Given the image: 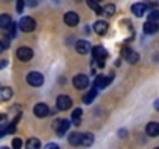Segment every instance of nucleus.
Here are the masks:
<instances>
[{
	"label": "nucleus",
	"instance_id": "obj_10",
	"mask_svg": "<svg viewBox=\"0 0 159 149\" xmlns=\"http://www.w3.org/2000/svg\"><path fill=\"white\" fill-rule=\"evenodd\" d=\"M123 57L129 62V64H136L139 61V54L134 51V50H129V48H123Z\"/></svg>",
	"mask_w": 159,
	"mask_h": 149
},
{
	"label": "nucleus",
	"instance_id": "obj_16",
	"mask_svg": "<svg viewBox=\"0 0 159 149\" xmlns=\"http://www.w3.org/2000/svg\"><path fill=\"white\" fill-rule=\"evenodd\" d=\"M157 30H159V23H156V22H147L143 25L145 34H154V33H157Z\"/></svg>",
	"mask_w": 159,
	"mask_h": 149
},
{
	"label": "nucleus",
	"instance_id": "obj_21",
	"mask_svg": "<svg viewBox=\"0 0 159 149\" xmlns=\"http://www.w3.org/2000/svg\"><path fill=\"white\" fill-rule=\"evenodd\" d=\"M81 115H83L81 109H75L72 112V123H73V126H80V123H81Z\"/></svg>",
	"mask_w": 159,
	"mask_h": 149
},
{
	"label": "nucleus",
	"instance_id": "obj_31",
	"mask_svg": "<svg viewBox=\"0 0 159 149\" xmlns=\"http://www.w3.org/2000/svg\"><path fill=\"white\" fill-rule=\"evenodd\" d=\"M14 34H16V25H11L10 27V36L14 37Z\"/></svg>",
	"mask_w": 159,
	"mask_h": 149
},
{
	"label": "nucleus",
	"instance_id": "obj_32",
	"mask_svg": "<svg viewBox=\"0 0 159 149\" xmlns=\"http://www.w3.org/2000/svg\"><path fill=\"white\" fill-rule=\"evenodd\" d=\"M27 3H28V6H31V8H33V6H36V5H38V0H28Z\"/></svg>",
	"mask_w": 159,
	"mask_h": 149
},
{
	"label": "nucleus",
	"instance_id": "obj_4",
	"mask_svg": "<svg viewBox=\"0 0 159 149\" xmlns=\"http://www.w3.org/2000/svg\"><path fill=\"white\" fill-rule=\"evenodd\" d=\"M16 54H17V59L27 62V61H30V59L33 57V50H31L30 47H19Z\"/></svg>",
	"mask_w": 159,
	"mask_h": 149
},
{
	"label": "nucleus",
	"instance_id": "obj_5",
	"mask_svg": "<svg viewBox=\"0 0 159 149\" xmlns=\"http://www.w3.org/2000/svg\"><path fill=\"white\" fill-rule=\"evenodd\" d=\"M73 86H75L76 89H80V90L86 89V87L89 86L88 76H86V74H76V76L73 78Z\"/></svg>",
	"mask_w": 159,
	"mask_h": 149
},
{
	"label": "nucleus",
	"instance_id": "obj_17",
	"mask_svg": "<svg viewBox=\"0 0 159 149\" xmlns=\"http://www.w3.org/2000/svg\"><path fill=\"white\" fill-rule=\"evenodd\" d=\"M13 96V90L10 87H0V101H8Z\"/></svg>",
	"mask_w": 159,
	"mask_h": 149
},
{
	"label": "nucleus",
	"instance_id": "obj_34",
	"mask_svg": "<svg viewBox=\"0 0 159 149\" xmlns=\"http://www.w3.org/2000/svg\"><path fill=\"white\" fill-rule=\"evenodd\" d=\"M154 109H156V110H159V100H156V101H154Z\"/></svg>",
	"mask_w": 159,
	"mask_h": 149
},
{
	"label": "nucleus",
	"instance_id": "obj_26",
	"mask_svg": "<svg viewBox=\"0 0 159 149\" xmlns=\"http://www.w3.org/2000/svg\"><path fill=\"white\" fill-rule=\"evenodd\" d=\"M8 117L7 115H0V130H7L8 127Z\"/></svg>",
	"mask_w": 159,
	"mask_h": 149
},
{
	"label": "nucleus",
	"instance_id": "obj_25",
	"mask_svg": "<svg viewBox=\"0 0 159 149\" xmlns=\"http://www.w3.org/2000/svg\"><path fill=\"white\" fill-rule=\"evenodd\" d=\"M88 5L97 13V14H103V8H100V5L98 3H95V2H92V0H88Z\"/></svg>",
	"mask_w": 159,
	"mask_h": 149
},
{
	"label": "nucleus",
	"instance_id": "obj_24",
	"mask_svg": "<svg viewBox=\"0 0 159 149\" xmlns=\"http://www.w3.org/2000/svg\"><path fill=\"white\" fill-rule=\"evenodd\" d=\"M114 13H116V6H114L112 3H109V5H106V6L103 8V14H106L108 17L114 16Z\"/></svg>",
	"mask_w": 159,
	"mask_h": 149
},
{
	"label": "nucleus",
	"instance_id": "obj_38",
	"mask_svg": "<svg viewBox=\"0 0 159 149\" xmlns=\"http://www.w3.org/2000/svg\"><path fill=\"white\" fill-rule=\"evenodd\" d=\"M154 149H159V147H154Z\"/></svg>",
	"mask_w": 159,
	"mask_h": 149
},
{
	"label": "nucleus",
	"instance_id": "obj_6",
	"mask_svg": "<svg viewBox=\"0 0 159 149\" xmlns=\"http://www.w3.org/2000/svg\"><path fill=\"white\" fill-rule=\"evenodd\" d=\"M75 50H76V53H80V54H88L89 51H92L91 44H89L88 40H78V42L75 44Z\"/></svg>",
	"mask_w": 159,
	"mask_h": 149
},
{
	"label": "nucleus",
	"instance_id": "obj_28",
	"mask_svg": "<svg viewBox=\"0 0 159 149\" xmlns=\"http://www.w3.org/2000/svg\"><path fill=\"white\" fill-rule=\"evenodd\" d=\"M22 140L20 138H14L13 140V149H22Z\"/></svg>",
	"mask_w": 159,
	"mask_h": 149
},
{
	"label": "nucleus",
	"instance_id": "obj_18",
	"mask_svg": "<svg viewBox=\"0 0 159 149\" xmlns=\"http://www.w3.org/2000/svg\"><path fill=\"white\" fill-rule=\"evenodd\" d=\"M11 25H13V20H11V17H10L8 14H2V16H0V28L7 30V28H10Z\"/></svg>",
	"mask_w": 159,
	"mask_h": 149
},
{
	"label": "nucleus",
	"instance_id": "obj_22",
	"mask_svg": "<svg viewBox=\"0 0 159 149\" xmlns=\"http://www.w3.org/2000/svg\"><path fill=\"white\" fill-rule=\"evenodd\" d=\"M27 149H41V141L38 138H30L25 144Z\"/></svg>",
	"mask_w": 159,
	"mask_h": 149
},
{
	"label": "nucleus",
	"instance_id": "obj_20",
	"mask_svg": "<svg viewBox=\"0 0 159 149\" xmlns=\"http://www.w3.org/2000/svg\"><path fill=\"white\" fill-rule=\"evenodd\" d=\"M94 143V135L91 132H86V134H81V144L89 147L91 144Z\"/></svg>",
	"mask_w": 159,
	"mask_h": 149
},
{
	"label": "nucleus",
	"instance_id": "obj_11",
	"mask_svg": "<svg viewBox=\"0 0 159 149\" xmlns=\"http://www.w3.org/2000/svg\"><path fill=\"white\" fill-rule=\"evenodd\" d=\"M92 54H94V59L95 61H105V57L108 56V51L103 48V47H94L92 48Z\"/></svg>",
	"mask_w": 159,
	"mask_h": 149
},
{
	"label": "nucleus",
	"instance_id": "obj_12",
	"mask_svg": "<svg viewBox=\"0 0 159 149\" xmlns=\"http://www.w3.org/2000/svg\"><path fill=\"white\" fill-rule=\"evenodd\" d=\"M131 11L134 13L136 17H142L145 14V11H147V5L145 3H134L131 6Z\"/></svg>",
	"mask_w": 159,
	"mask_h": 149
},
{
	"label": "nucleus",
	"instance_id": "obj_27",
	"mask_svg": "<svg viewBox=\"0 0 159 149\" xmlns=\"http://www.w3.org/2000/svg\"><path fill=\"white\" fill-rule=\"evenodd\" d=\"M159 20V10H154L148 14V22H156Z\"/></svg>",
	"mask_w": 159,
	"mask_h": 149
},
{
	"label": "nucleus",
	"instance_id": "obj_8",
	"mask_svg": "<svg viewBox=\"0 0 159 149\" xmlns=\"http://www.w3.org/2000/svg\"><path fill=\"white\" fill-rule=\"evenodd\" d=\"M64 22H66V25H69V27H75V25H78L80 17H78L76 13L69 11V13H66V16H64Z\"/></svg>",
	"mask_w": 159,
	"mask_h": 149
},
{
	"label": "nucleus",
	"instance_id": "obj_3",
	"mask_svg": "<svg viewBox=\"0 0 159 149\" xmlns=\"http://www.w3.org/2000/svg\"><path fill=\"white\" fill-rule=\"evenodd\" d=\"M56 107H58L59 110H67V109H70V107H72V100H70V96H67V95H59V96L56 98Z\"/></svg>",
	"mask_w": 159,
	"mask_h": 149
},
{
	"label": "nucleus",
	"instance_id": "obj_19",
	"mask_svg": "<svg viewBox=\"0 0 159 149\" xmlns=\"http://www.w3.org/2000/svg\"><path fill=\"white\" fill-rule=\"evenodd\" d=\"M69 143L72 146H80L81 144V134H78V132H72L69 135Z\"/></svg>",
	"mask_w": 159,
	"mask_h": 149
},
{
	"label": "nucleus",
	"instance_id": "obj_35",
	"mask_svg": "<svg viewBox=\"0 0 159 149\" xmlns=\"http://www.w3.org/2000/svg\"><path fill=\"white\" fill-rule=\"evenodd\" d=\"M3 65H5V61H3V62H0V68H2Z\"/></svg>",
	"mask_w": 159,
	"mask_h": 149
},
{
	"label": "nucleus",
	"instance_id": "obj_15",
	"mask_svg": "<svg viewBox=\"0 0 159 149\" xmlns=\"http://www.w3.org/2000/svg\"><path fill=\"white\" fill-rule=\"evenodd\" d=\"M111 79H112V74L109 78H105V76H98L97 79H95V84H94V87L95 89H105L109 83H111Z\"/></svg>",
	"mask_w": 159,
	"mask_h": 149
},
{
	"label": "nucleus",
	"instance_id": "obj_13",
	"mask_svg": "<svg viewBox=\"0 0 159 149\" xmlns=\"http://www.w3.org/2000/svg\"><path fill=\"white\" fill-rule=\"evenodd\" d=\"M145 132H147L150 137H156V135H159V123H156V121L148 123V124H147Z\"/></svg>",
	"mask_w": 159,
	"mask_h": 149
},
{
	"label": "nucleus",
	"instance_id": "obj_36",
	"mask_svg": "<svg viewBox=\"0 0 159 149\" xmlns=\"http://www.w3.org/2000/svg\"><path fill=\"white\" fill-rule=\"evenodd\" d=\"M92 2H95V3H98V2H102V0H92Z\"/></svg>",
	"mask_w": 159,
	"mask_h": 149
},
{
	"label": "nucleus",
	"instance_id": "obj_30",
	"mask_svg": "<svg viewBox=\"0 0 159 149\" xmlns=\"http://www.w3.org/2000/svg\"><path fill=\"white\" fill-rule=\"evenodd\" d=\"M44 149H59V146H58V144H55V143H48Z\"/></svg>",
	"mask_w": 159,
	"mask_h": 149
},
{
	"label": "nucleus",
	"instance_id": "obj_23",
	"mask_svg": "<svg viewBox=\"0 0 159 149\" xmlns=\"http://www.w3.org/2000/svg\"><path fill=\"white\" fill-rule=\"evenodd\" d=\"M97 96V89H92V90H89L88 92V95L83 98V101H84V104H91L92 101H94V98Z\"/></svg>",
	"mask_w": 159,
	"mask_h": 149
},
{
	"label": "nucleus",
	"instance_id": "obj_33",
	"mask_svg": "<svg viewBox=\"0 0 159 149\" xmlns=\"http://www.w3.org/2000/svg\"><path fill=\"white\" fill-rule=\"evenodd\" d=\"M5 47H7V44H3V42H0V53H2V51L5 50Z\"/></svg>",
	"mask_w": 159,
	"mask_h": 149
},
{
	"label": "nucleus",
	"instance_id": "obj_9",
	"mask_svg": "<svg viewBox=\"0 0 159 149\" xmlns=\"http://www.w3.org/2000/svg\"><path fill=\"white\" fill-rule=\"evenodd\" d=\"M53 126H55V129H56V134H58V135H62V134L67 132V129H69L70 124H69L67 120H56Z\"/></svg>",
	"mask_w": 159,
	"mask_h": 149
},
{
	"label": "nucleus",
	"instance_id": "obj_29",
	"mask_svg": "<svg viewBox=\"0 0 159 149\" xmlns=\"http://www.w3.org/2000/svg\"><path fill=\"white\" fill-rule=\"evenodd\" d=\"M25 6V0H17V13H22Z\"/></svg>",
	"mask_w": 159,
	"mask_h": 149
},
{
	"label": "nucleus",
	"instance_id": "obj_1",
	"mask_svg": "<svg viewBox=\"0 0 159 149\" xmlns=\"http://www.w3.org/2000/svg\"><path fill=\"white\" fill-rule=\"evenodd\" d=\"M27 83L33 87H41L44 84V76L39 71H30L27 74Z\"/></svg>",
	"mask_w": 159,
	"mask_h": 149
},
{
	"label": "nucleus",
	"instance_id": "obj_37",
	"mask_svg": "<svg viewBox=\"0 0 159 149\" xmlns=\"http://www.w3.org/2000/svg\"><path fill=\"white\" fill-rule=\"evenodd\" d=\"M0 149H10V147H0Z\"/></svg>",
	"mask_w": 159,
	"mask_h": 149
},
{
	"label": "nucleus",
	"instance_id": "obj_2",
	"mask_svg": "<svg viewBox=\"0 0 159 149\" xmlns=\"http://www.w3.org/2000/svg\"><path fill=\"white\" fill-rule=\"evenodd\" d=\"M19 28L24 33H31L36 28V20L33 17H22L20 22H19Z\"/></svg>",
	"mask_w": 159,
	"mask_h": 149
},
{
	"label": "nucleus",
	"instance_id": "obj_7",
	"mask_svg": "<svg viewBox=\"0 0 159 149\" xmlns=\"http://www.w3.org/2000/svg\"><path fill=\"white\" fill-rule=\"evenodd\" d=\"M33 112H34V115H36V117H39V118H44V117H47V115L50 113V109H48V106H47V104H44V103H39V104H36V106H34Z\"/></svg>",
	"mask_w": 159,
	"mask_h": 149
},
{
	"label": "nucleus",
	"instance_id": "obj_14",
	"mask_svg": "<svg viewBox=\"0 0 159 149\" xmlns=\"http://www.w3.org/2000/svg\"><path fill=\"white\" fill-rule=\"evenodd\" d=\"M94 31H95L97 34H106V31H108V23H106L105 20H97V22L94 23Z\"/></svg>",
	"mask_w": 159,
	"mask_h": 149
}]
</instances>
